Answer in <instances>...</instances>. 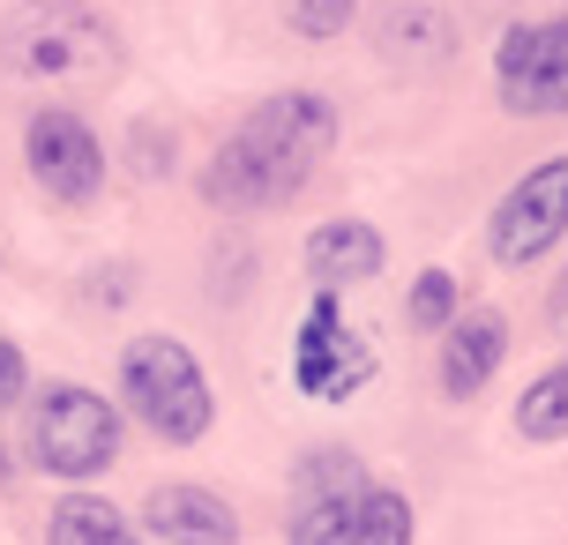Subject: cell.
<instances>
[{"label":"cell","mask_w":568,"mask_h":545,"mask_svg":"<svg viewBox=\"0 0 568 545\" xmlns=\"http://www.w3.org/2000/svg\"><path fill=\"white\" fill-rule=\"evenodd\" d=\"M509 359V321L494 315V307H471V315H456V329L442 337V397H479L494 367Z\"/></svg>","instance_id":"obj_11"},{"label":"cell","mask_w":568,"mask_h":545,"mask_svg":"<svg viewBox=\"0 0 568 545\" xmlns=\"http://www.w3.org/2000/svg\"><path fill=\"white\" fill-rule=\"evenodd\" d=\"M516 433L524 441H568V359L546 367L524 397H516Z\"/></svg>","instance_id":"obj_15"},{"label":"cell","mask_w":568,"mask_h":545,"mask_svg":"<svg viewBox=\"0 0 568 545\" xmlns=\"http://www.w3.org/2000/svg\"><path fill=\"white\" fill-rule=\"evenodd\" d=\"M367 486L374 479L352 449H307L292 471V545H352Z\"/></svg>","instance_id":"obj_7"},{"label":"cell","mask_w":568,"mask_h":545,"mask_svg":"<svg viewBox=\"0 0 568 545\" xmlns=\"http://www.w3.org/2000/svg\"><path fill=\"white\" fill-rule=\"evenodd\" d=\"M352 545H412V501H404V493H389V486H367Z\"/></svg>","instance_id":"obj_17"},{"label":"cell","mask_w":568,"mask_h":545,"mask_svg":"<svg viewBox=\"0 0 568 545\" xmlns=\"http://www.w3.org/2000/svg\"><path fill=\"white\" fill-rule=\"evenodd\" d=\"M404 315H412V329H442L449 337L456 329V315H464V291H456V277L449 269H419V285H412V299H404Z\"/></svg>","instance_id":"obj_16"},{"label":"cell","mask_w":568,"mask_h":545,"mask_svg":"<svg viewBox=\"0 0 568 545\" xmlns=\"http://www.w3.org/2000/svg\"><path fill=\"white\" fill-rule=\"evenodd\" d=\"M367 373H374V351L344 329L337 291H314L307 321H300V345H292V381H300L307 397H322V403H344Z\"/></svg>","instance_id":"obj_9"},{"label":"cell","mask_w":568,"mask_h":545,"mask_svg":"<svg viewBox=\"0 0 568 545\" xmlns=\"http://www.w3.org/2000/svg\"><path fill=\"white\" fill-rule=\"evenodd\" d=\"M382 232L367 225V217H337V225H314L307 232V277L322 291L337 285H367V277H382Z\"/></svg>","instance_id":"obj_13"},{"label":"cell","mask_w":568,"mask_h":545,"mask_svg":"<svg viewBox=\"0 0 568 545\" xmlns=\"http://www.w3.org/2000/svg\"><path fill=\"white\" fill-rule=\"evenodd\" d=\"M16 397H23V351H16L8 337H0V411H8Z\"/></svg>","instance_id":"obj_19"},{"label":"cell","mask_w":568,"mask_h":545,"mask_svg":"<svg viewBox=\"0 0 568 545\" xmlns=\"http://www.w3.org/2000/svg\"><path fill=\"white\" fill-rule=\"evenodd\" d=\"M561 239H568V157H546V165H531L509 195L494 202L486 247H494L501 269H524V261H539Z\"/></svg>","instance_id":"obj_5"},{"label":"cell","mask_w":568,"mask_h":545,"mask_svg":"<svg viewBox=\"0 0 568 545\" xmlns=\"http://www.w3.org/2000/svg\"><path fill=\"white\" fill-rule=\"evenodd\" d=\"M0 68L23 83H98L120 68V38L83 0H23L0 30Z\"/></svg>","instance_id":"obj_2"},{"label":"cell","mask_w":568,"mask_h":545,"mask_svg":"<svg viewBox=\"0 0 568 545\" xmlns=\"http://www.w3.org/2000/svg\"><path fill=\"white\" fill-rule=\"evenodd\" d=\"M494 90H501V105L524 113V120L568 113V16L516 23L509 38L494 45Z\"/></svg>","instance_id":"obj_6"},{"label":"cell","mask_w":568,"mask_h":545,"mask_svg":"<svg viewBox=\"0 0 568 545\" xmlns=\"http://www.w3.org/2000/svg\"><path fill=\"white\" fill-rule=\"evenodd\" d=\"M23 157H30V179H38L53 202H90L98 187H105V143H98L90 120H75L68 105L30 113Z\"/></svg>","instance_id":"obj_8"},{"label":"cell","mask_w":568,"mask_h":545,"mask_svg":"<svg viewBox=\"0 0 568 545\" xmlns=\"http://www.w3.org/2000/svg\"><path fill=\"white\" fill-rule=\"evenodd\" d=\"M337 143V105L322 90H277L232 127L202 165V195L217 209H284Z\"/></svg>","instance_id":"obj_1"},{"label":"cell","mask_w":568,"mask_h":545,"mask_svg":"<svg viewBox=\"0 0 568 545\" xmlns=\"http://www.w3.org/2000/svg\"><path fill=\"white\" fill-rule=\"evenodd\" d=\"M120 397L172 449H195L202 433H210V419H217V397H210L195 351L180 345V337H135V345L120 351Z\"/></svg>","instance_id":"obj_3"},{"label":"cell","mask_w":568,"mask_h":545,"mask_svg":"<svg viewBox=\"0 0 568 545\" xmlns=\"http://www.w3.org/2000/svg\"><path fill=\"white\" fill-rule=\"evenodd\" d=\"M30 463L45 479H68L83 486L98 471L120 463V411L83 381H45L38 403H30Z\"/></svg>","instance_id":"obj_4"},{"label":"cell","mask_w":568,"mask_h":545,"mask_svg":"<svg viewBox=\"0 0 568 545\" xmlns=\"http://www.w3.org/2000/svg\"><path fill=\"white\" fill-rule=\"evenodd\" d=\"M374 53L389 60V68H442L456 53V23L434 0H389L374 16Z\"/></svg>","instance_id":"obj_12"},{"label":"cell","mask_w":568,"mask_h":545,"mask_svg":"<svg viewBox=\"0 0 568 545\" xmlns=\"http://www.w3.org/2000/svg\"><path fill=\"white\" fill-rule=\"evenodd\" d=\"M45 538L53 545H142L135 523L120 516L113 501H98V493H68L53 508V523H45Z\"/></svg>","instance_id":"obj_14"},{"label":"cell","mask_w":568,"mask_h":545,"mask_svg":"<svg viewBox=\"0 0 568 545\" xmlns=\"http://www.w3.org/2000/svg\"><path fill=\"white\" fill-rule=\"evenodd\" d=\"M546 315H554V329L568 337V269H561V285H554V299H546Z\"/></svg>","instance_id":"obj_20"},{"label":"cell","mask_w":568,"mask_h":545,"mask_svg":"<svg viewBox=\"0 0 568 545\" xmlns=\"http://www.w3.org/2000/svg\"><path fill=\"white\" fill-rule=\"evenodd\" d=\"M142 523H150V538H165V545H240L232 501L210 486H150Z\"/></svg>","instance_id":"obj_10"},{"label":"cell","mask_w":568,"mask_h":545,"mask_svg":"<svg viewBox=\"0 0 568 545\" xmlns=\"http://www.w3.org/2000/svg\"><path fill=\"white\" fill-rule=\"evenodd\" d=\"M352 16H359V0H284V23L300 30L307 45L344 38V30H352Z\"/></svg>","instance_id":"obj_18"}]
</instances>
